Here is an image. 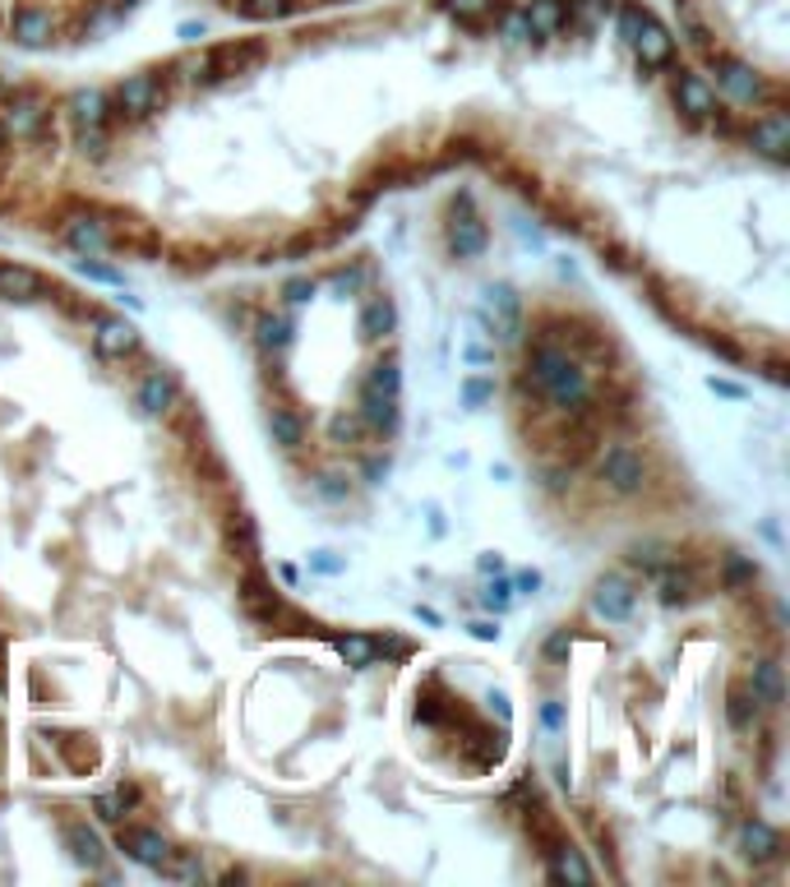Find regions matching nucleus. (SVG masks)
<instances>
[{"label": "nucleus", "instance_id": "obj_50", "mask_svg": "<svg viewBox=\"0 0 790 887\" xmlns=\"http://www.w3.org/2000/svg\"><path fill=\"white\" fill-rule=\"evenodd\" d=\"M708 347L716 351V357H726V361H735V366L744 361V351H739L735 343H726V338H708Z\"/></svg>", "mask_w": 790, "mask_h": 887}, {"label": "nucleus", "instance_id": "obj_47", "mask_svg": "<svg viewBox=\"0 0 790 887\" xmlns=\"http://www.w3.org/2000/svg\"><path fill=\"white\" fill-rule=\"evenodd\" d=\"M310 569H314V573H329V579H333V573L347 569V560H337L333 550H314V554H310Z\"/></svg>", "mask_w": 790, "mask_h": 887}, {"label": "nucleus", "instance_id": "obj_13", "mask_svg": "<svg viewBox=\"0 0 790 887\" xmlns=\"http://www.w3.org/2000/svg\"><path fill=\"white\" fill-rule=\"evenodd\" d=\"M241 606L251 610V615L259 619V625H274V619H282V615H287L282 596H278L274 587H268V579H264L259 569L245 573V583H241Z\"/></svg>", "mask_w": 790, "mask_h": 887}, {"label": "nucleus", "instance_id": "obj_55", "mask_svg": "<svg viewBox=\"0 0 790 887\" xmlns=\"http://www.w3.org/2000/svg\"><path fill=\"white\" fill-rule=\"evenodd\" d=\"M708 389H712V393H721V397H744V389H739V384H731V380H716V374L708 380Z\"/></svg>", "mask_w": 790, "mask_h": 887}, {"label": "nucleus", "instance_id": "obj_7", "mask_svg": "<svg viewBox=\"0 0 790 887\" xmlns=\"http://www.w3.org/2000/svg\"><path fill=\"white\" fill-rule=\"evenodd\" d=\"M601 476H605V485H611L615 495H638L647 485V462L634 449L615 444V449L601 453Z\"/></svg>", "mask_w": 790, "mask_h": 887}, {"label": "nucleus", "instance_id": "obj_26", "mask_svg": "<svg viewBox=\"0 0 790 887\" xmlns=\"http://www.w3.org/2000/svg\"><path fill=\"white\" fill-rule=\"evenodd\" d=\"M486 301H490L494 315H500L494 333H500V338H518V315H523V305H518V292H513V287H490Z\"/></svg>", "mask_w": 790, "mask_h": 887}, {"label": "nucleus", "instance_id": "obj_1", "mask_svg": "<svg viewBox=\"0 0 790 887\" xmlns=\"http://www.w3.org/2000/svg\"><path fill=\"white\" fill-rule=\"evenodd\" d=\"M518 389H532L541 397H550L559 412H578L587 403V374H582V366L569 357V351H559L550 338L532 347L527 374L518 380Z\"/></svg>", "mask_w": 790, "mask_h": 887}, {"label": "nucleus", "instance_id": "obj_33", "mask_svg": "<svg viewBox=\"0 0 790 887\" xmlns=\"http://www.w3.org/2000/svg\"><path fill=\"white\" fill-rule=\"evenodd\" d=\"M754 579H758V564L749 560V554H726V560H721V587L726 592L749 587Z\"/></svg>", "mask_w": 790, "mask_h": 887}, {"label": "nucleus", "instance_id": "obj_21", "mask_svg": "<svg viewBox=\"0 0 790 887\" xmlns=\"http://www.w3.org/2000/svg\"><path fill=\"white\" fill-rule=\"evenodd\" d=\"M393 324H398L393 301H389V296H370L366 310H360V324H356V328H360V343H379V338H389Z\"/></svg>", "mask_w": 790, "mask_h": 887}, {"label": "nucleus", "instance_id": "obj_37", "mask_svg": "<svg viewBox=\"0 0 790 887\" xmlns=\"http://www.w3.org/2000/svg\"><path fill=\"white\" fill-rule=\"evenodd\" d=\"M157 874H167V878H199L204 869H199V860H194V855H186V851H171V855H167V864H163V869H157Z\"/></svg>", "mask_w": 790, "mask_h": 887}, {"label": "nucleus", "instance_id": "obj_22", "mask_svg": "<svg viewBox=\"0 0 790 887\" xmlns=\"http://www.w3.org/2000/svg\"><path fill=\"white\" fill-rule=\"evenodd\" d=\"M65 240H70V250H79V255H102L107 246H111V236H107V227L98 217H70L65 222Z\"/></svg>", "mask_w": 790, "mask_h": 887}, {"label": "nucleus", "instance_id": "obj_11", "mask_svg": "<svg viewBox=\"0 0 790 887\" xmlns=\"http://www.w3.org/2000/svg\"><path fill=\"white\" fill-rule=\"evenodd\" d=\"M675 106H680L685 116H693V121H708V116H716V88L703 75L680 70L675 75Z\"/></svg>", "mask_w": 790, "mask_h": 887}, {"label": "nucleus", "instance_id": "obj_27", "mask_svg": "<svg viewBox=\"0 0 790 887\" xmlns=\"http://www.w3.org/2000/svg\"><path fill=\"white\" fill-rule=\"evenodd\" d=\"M268 435H274V444H282L287 453H297L301 444H305V426H301V416L291 412V407H274V412H268Z\"/></svg>", "mask_w": 790, "mask_h": 887}, {"label": "nucleus", "instance_id": "obj_53", "mask_svg": "<svg viewBox=\"0 0 790 887\" xmlns=\"http://www.w3.org/2000/svg\"><path fill=\"white\" fill-rule=\"evenodd\" d=\"M513 587H518V592H527V596H532V592H536V587H541V573H536V569H523V573H518V579H513Z\"/></svg>", "mask_w": 790, "mask_h": 887}, {"label": "nucleus", "instance_id": "obj_39", "mask_svg": "<svg viewBox=\"0 0 790 887\" xmlns=\"http://www.w3.org/2000/svg\"><path fill=\"white\" fill-rule=\"evenodd\" d=\"M79 273H84L88 282H107V287H125V278H121L116 269H107V263H93V255H84V259H79Z\"/></svg>", "mask_w": 790, "mask_h": 887}, {"label": "nucleus", "instance_id": "obj_58", "mask_svg": "<svg viewBox=\"0 0 790 887\" xmlns=\"http://www.w3.org/2000/svg\"><path fill=\"white\" fill-rule=\"evenodd\" d=\"M0 665H5V638H0Z\"/></svg>", "mask_w": 790, "mask_h": 887}, {"label": "nucleus", "instance_id": "obj_12", "mask_svg": "<svg viewBox=\"0 0 790 887\" xmlns=\"http://www.w3.org/2000/svg\"><path fill=\"white\" fill-rule=\"evenodd\" d=\"M116 841L134 864H144V869H163L167 855H171V841L163 832H148V828H121Z\"/></svg>", "mask_w": 790, "mask_h": 887}, {"label": "nucleus", "instance_id": "obj_25", "mask_svg": "<svg viewBox=\"0 0 790 887\" xmlns=\"http://www.w3.org/2000/svg\"><path fill=\"white\" fill-rule=\"evenodd\" d=\"M689 592H693V573H689V569H675V564L657 569V602H661V606H670V610L685 606Z\"/></svg>", "mask_w": 790, "mask_h": 887}, {"label": "nucleus", "instance_id": "obj_59", "mask_svg": "<svg viewBox=\"0 0 790 887\" xmlns=\"http://www.w3.org/2000/svg\"><path fill=\"white\" fill-rule=\"evenodd\" d=\"M5 139H10V135H5V125H0V148H5Z\"/></svg>", "mask_w": 790, "mask_h": 887}, {"label": "nucleus", "instance_id": "obj_29", "mask_svg": "<svg viewBox=\"0 0 790 887\" xmlns=\"http://www.w3.org/2000/svg\"><path fill=\"white\" fill-rule=\"evenodd\" d=\"M333 652L343 656L352 671H366V665H375V656H379L370 633H337V638H333Z\"/></svg>", "mask_w": 790, "mask_h": 887}, {"label": "nucleus", "instance_id": "obj_45", "mask_svg": "<svg viewBox=\"0 0 790 887\" xmlns=\"http://www.w3.org/2000/svg\"><path fill=\"white\" fill-rule=\"evenodd\" d=\"M494 397V380H463V403L467 407H481Z\"/></svg>", "mask_w": 790, "mask_h": 887}, {"label": "nucleus", "instance_id": "obj_3", "mask_svg": "<svg viewBox=\"0 0 790 887\" xmlns=\"http://www.w3.org/2000/svg\"><path fill=\"white\" fill-rule=\"evenodd\" d=\"M29 5L52 10L65 33H93L98 24H111V19L134 10V0H29Z\"/></svg>", "mask_w": 790, "mask_h": 887}, {"label": "nucleus", "instance_id": "obj_41", "mask_svg": "<svg viewBox=\"0 0 790 887\" xmlns=\"http://www.w3.org/2000/svg\"><path fill=\"white\" fill-rule=\"evenodd\" d=\"M93 809H98L102 823H121V818H125V800H121L116 790H102L98 800H93Z\"/></svg>", "mask_w": 790, "mask_h": 887}, {"label": "nucleus", "instance_id": "obj_14", "mask_svg": "<svg viewBox=\"0 0 790 887\" xmlns=\"http://www.w3.org/2000/svg\"><path fill=\"white\" fill-rule=\"evenodd\" d=\"M93 347H98V357H107V361H125V357L140 351V328L125 324V319H98Z\"/></svg>", "mask_w": 790, "mask_h": 887}, {"label": "nucleus", "instance_id": "obj_5", "mask_svg": "<svg viewBox=\"0 0 790 887\" xmlns=\"http://www.w3.org/2000/svg\"><path fill=\"white\" fill-rule=\"evenodd\" d=\"M167 98H171L167 79H157V75H130V79H121L116 93H111V106L125 111V116H153V111L167 106Z\"/></svg>", "mask_w": 790, "mask_h": 887}, {"label": "nucleus", "instance_id": "obj_24", "mask_svg": "<svg viewBox=\"0 0 790 887\" xmlns=\"http://www.w3.org/2000/svg\"><path fill=\"white\" fill-rule=\"evenodd\" d=\"M65 846H70V855L79 864H88V869H102V841L88 823H65Z\"/></svg>", "mask_w": 790, "mask_h": 887}, {"label": "nucleus", "instance_id": "obj_4", "mask_svg": "<svg viewBox=\"0 0 790 887\" xmlns=\"http://www.w3.org/2000/svg\"><path fill=\"white\" fill-rule=\"evenodd\" d=\"M5 33H10V42H19V47L42 52V47H52V42H56L65 29H60V19H56L52 10H42V5H19V10L5 14Z\"/></svg>", "mask_w": 790, "mask_h": 887}, {"label": "nucleus", "instance_id": "obj_32", "mask_svg": "<svg viewBox=\"0 0 790 887\" xmlns=\"http://www.w3.org/2000/svg\"><path fill=\"white\" fill-rule=\"evenodd\" d=\"M726 721H731L735 730H754V721H758V698L749 694V684H735V689L726 694Z\"/></svg>", "mask_w": 790, "mask_h": 887}, {"label": "nucleus", "instance_id": "obj_40", "mask_svg": "<svg viewBox=\"0 0 790 887\" xmlns=\"http://www.w3.org/2000/svg\"><path fill=\"white\" fill-rule=\"evenodd\" d=\"M360 430H366V420H360V416H333V426H329L333 444H356Z\"/></svg>", "mask_w": 790, "mask_h": 887}, {"label": "nucleus", "instance_id": "obj_56", "mask_svg": "<svg viewBox=\"0 0 790 887\" xmlns=\"http://www.w3.org/2000/svg\"><path fill=\"white\" fill-rule=\"evenodd\" d=\"M477 569H481V573H504V560H500V554H481Z\"/></svg>", "mask_w": 790, "mask_h": 887}, {"label": "nucleus", "instance_id": "obj_31", "mask_svg": "<svg viewBox=\"0 0 790 887\" xmlns=\"http://www.w3.org/2000/svg\"><path fill=\"white\" fill-rule=\"evenodd\" d=\"M546 860H550V878H574V883H592V869H587V860L574 851V846H550L546 851Z\"/></svg>", "mask_w": 790, "mask_h": 887}, {"label": "nucleus", "instance_id": "obj_16", "mask_svg": "<svg viewBox=\"0 0 790 887\" xmlns=\"http://www.w3.org/2000/svg\"><path fill=\"white\" fill-rule=\"evenodd\" d=\"M47 296V278L29 263H0V301H42Z\"/></svg>", "mask_w": 790, "mask_h": 887}, {"label": "nucleus", "instance_id": "obj_9", "mask_svg": "<svg viewBox=\"0 0 790 887\" xmlns=\"http://www.w3.org/2000/svg\"><path fill=\"white\" fill-rule=\"evenodd\" d=\"M634 60H638V70L643 75H657V70H666V65L675 60V33L661 24L657 14L643 24V33L634 37Z\"/></svg>", "mask_w": 790, "mask_h": 887}, {"label": "nucleus", "instance_id": "obj_57", "mask_svg": "<svg viewBox=\"0 0 790 887\" xmlns=\"http://www.w3.org/2000/svg\"><path fill=\"white\" fill-rule=\"evenodd\" d=\"M767 380H772V384H786V366L772 361V366H767Z\"/></svg>", "mask_w": 790, "mask_h": 887}, {"label": "nucleus", "instance_id": "obj_28", "mask_svg": "<svg viewBox=\"0 0 790 887\" xmlns=\"http://www.w3.org/2000/svg\"><path fill=\"white\" fill-rule=\"evenodd\" d=\"M291 333H297V324H291L287 315H259L255 319V347L274 357V351H282L291 343Z\"/></svg>", "mask_w": 790, "mask_h": 887}, {"label": "nucleus", "instance_id": "obj_6", "mask_svg": "<svg viewBox=\"0 0 790 887\" xmlns=\"http://www.w3.org/2000/svg\"><path fill=\"white\" fill-rule=\"evenodd\" d=\"M5 116H0V125H5V135L14 139H37L42 125H47V102H42V93H33V88H14L10 102L0 106Z\"/></svg>", "mask_w": 790, "mask_h": 887}, {"label": "nucleus", "instance_id": "obj_44", "mask_svg": "<svg viewBox=\"0 0 790 887\" xmlns=\"http://www.w3.org/2000/svg\"><path fill=\"white\" fill-rule=\"evenodd\" d=\"M481 602L500 615V610H509V602H513V583H504V579H494L486 592H481Z\"/></svg>", "mask_w": 790, "mask_h": 887}, {"label": "nucleus", "instance_id": "obj_46", "mask_svg": "<svg viewBox=\"0 0 790 887\" xmlns=\"http://www.w3.org/2000/svg\"><path fill=\"white\" fill-rule=\"evenodd\" d=\"M541 652H546L550 661H569V652H574V633H569V629H555V633L546 638V648H541Z\"/></svg>", "mask_w": 790, "mask_h": 887}, {"label": "nucleus", "instance_id": "obj_36", "mask_svg": "<svg viewBox=\"0 0 790 887\" xmlns=\"http://www.w3.org/2000/svg\"><path fill=\"white\" fill-rule=\"evenodd\" d=\"M366 278H370L366 263H352V269H337V273L329 278V287H333V292H343V296H356L360 287H366Z\"/></svg>", "mask_w": 790, "mask_h": 887}, {"label": "nucleus", "instance_id": "obj_38", "mask_svg": "<svg viewBox=\"0 0 790 887\" xmlns=\"http://www.w3.org/2000/svg\"><path fill=\"white\" fill-rule=\"evenodd\" d=\"M79 153H84V158H102V153H107V130L102 125H79Z\"/></svg>", "mask_w": 790, "mask_h": 887}, {"label": "nucleus", "instance_id": "obj_18", "mask_svg": "<svg viewBox=\"0 0 790 887\" xmlns=\"http://www.w3.org/2000/svg\"><path fill=\"white\" fill-rule=\"evenodd\" d=\"M360 420H366L370 430H379V435H393L398 430V397H389V393H379V389H360V412H356Z\"/></svg>", "mask_w": 790, "mask_h": 887}, {"label": "nucleus", "instance_id": "obj_10", "mask_svg": "<svg viewBox=\"0 0 790 887\" xmlns=\"http://www.w3.org/2000/svg\"><path fill=\"white\" fill-rule=\"evenodd\" d=\"M749 148L763 153L767 162H786L790 158V121H786L781 106H772L763 121L749 125Z\"/></svg>", "mask_w": 790, "mask_h": 887}, {"label": "nucleus", "instance_id": "obj_30", "mask_svg": "<svg viewBox=\"0 0 790 887\" xmlns=\"http://www.w3.org/2000/svg\"><path fill=\"white\" fill-rule=\"evenodd\" d=\"M227 546L241 554L245 564H255V560H259V527H255L251 514H236V518L227 523Z\"/></svg>", "mask_w": 790, "mask_h": 887}, {"label": "nucleus", "instance_id": "obj_23", "mask_svg": "<svg viewBox=\"0 0 790 887\" xmlns=\"http://www.w3.org/2000/svg\"><path fill=\"white\" fill-rule=\"evenodd\" d=\"M75 116V125H107V111H111V98L102 93V88H79V93L70 98V106H65Z\"/></svg>", "mask_w": 790, "mask_h": 887}, {"label": "nucleus", "instance_id": "obj_48", "mask_svg": "<svg viewBox=\"0 0 790 887\" xmlns=\"http://www.w3.org/2000/svg\"><path fill=\"white\" fill-rule=\"evenodd\" d=\"M601 259L611 263V269H620V273L634 269V259H628V250H620V246H601Z\"/></svg>", "mask_w": 790, "mask_h": 887}, {"label": "nucleus", "instance_id": "obj_15", "mask_svg": "<svg viewBox=\"0 0 790 887\" xmlns=\"http://www.w3.org/2000/svg\"><path fill=\"white\" fill-rule=\"evenodd\" d=\"M486 246H490L486 222L467 209H463V217L454 213V222H448V250H454V259H477Z\"/></svg>", "mask_w": 790, "mask_h": 887}, {"label": "nucleus", "instance_id": "obj_52", "mask_svg": "<svg viewBox=\"0 0 790 887\" xmlns=\"http://www.w3.org/2000/svg\"><path fill=\"white\" fill-rule=\"evenodd\" d=\"M546 491H550V495L569 491V472H564V468H550V472H546Z\"/></svg>", "mask_w": 790, "mask_h": 887}, {"label": "nucleus", "instance_id": "obj_43", "mask_svg": "<svg viewBox=\"0 0 790 887\" xmlns=\"http://www.w3.org/2000/svg\"><path fill=\"white\" fill-rule=\"evenodd\" d=\"M314 491H320V499H329V504H343L347 499V481L324 472V476H314Z\"/></svg>", "mask_w": 790, "mask_h": 887}, {"label": "nucleus", "instance_id": "obj_2", "mask_svg": "<svg viewBox=\"0 0 790 887\" xmlns=\"http://www.w3.org/2000/svg\"><path fill=\"white\" fill-rule=\"evenodd\" d=\"M708 60H712L716 83L726 88V93H731L735 102H772V106H781V102H777V88L767 83V79H763L744 56H735V52H726V47H716V52H708Z\"/></svg>", "mask_w": 790, "mask_h": 887}, {"label": "nucleus", "instance_id": "obj_54", "mask_svg": "<svg viewBox=\"0 0 790 887\" xmlns=\"http://www.w3.org/2000/svg\"><path fill=\"white\" fill-rule=\"evenodd\" d=\"M366 476H370V485H379L383 476H389V458H370L366 462Z\"/></svg>", "mask_w": 790, "mask_h": 887}, {"label": "nucleus", "instance_id": "obj_42", "mask_svg": "<svg viewBox=\"0 0 790 887\" xmlns=\"http://www.w3.org/2000/svg\"><path fill=\"white\" fill-rule=\"evenodd\" d=\"M314 292H320V282H314V278H291V282L282 287V301H287V305H305Z\"/></svg>", "mask_w": 790, "mask_h": 887}, {"label": "nucleus", "instance_id": "obj_51", "mask_svg": "<svg viewBox=\"0 0 790 887\" xmlns=\"http://www.w3.org/2000/svg\"><path fill=\"white\" fill-rule=\"evenodd\" d=\"M471 638H481V642H500V625H494V619H477V625H471Z\"/></svg>", "mask_w": 790, "mask_h": 887}, {"label": "nucleus", "instance_id": "obj_8", "mask_svg": "<svg viewBox=\"0 0 790 887\" xmlns=\"http://www.w3.org/2000/svg\"><path fill=\"white\" fill-rule=\"evenodd\" d=\"M638 606V592L628 579H620V573H605V579L592 587V610L605 619V625H624L628 615H634Z\"/></svg>", "mask_w": 790, "mask_h": 887}, {"label": "nucleus", "instance_id": "obj_19", "mask_svg": "<svg viewBox=\"0 0 790 887\" xmlns=\"http://www.w3.org/2000/svg\"><path fill=\"white\" fill-rule=\"evenodd\" d=\"M739 846L754 864H767V860L781 855V832L772 823H763V818H749V823L739 828Z\"/></svg>", "mask_w": 790, "mask_h": 887}, {"label": "nucleus", "instance_id": "obj_20", "mask_svg": "<svg viewBox=\"0 0 790 887\" xmlns=\"http://www.w3.org/2000/svg\"><path fill=\"white\" fill-rule=\"evenodd\" d=\"M176 407V380L167 370H153V374H144V384H140V412L144 416H167Z\"/></svg>", "mask_w": 790, "mask_h": 887}, {"label": "nucleus", "instance_id": "obj_34", "mask_svg": "<svg viewBox=\"0 0 790 887\" xmlns=\"http://www.w3.org/2000/svg\"><path fill=\"white\" fill-rule=\"evenodd\" d=\"M628 564H634V569H647V573H657V569L675 564V550L661 546V541H647V546H634V550H628Z\"/></svg>", "mask_w": 790, "mask_h": 887}, {"label": "nucleus", "instance_id": "obj_49", "mask_svg": "<svg viewBox=\"0 0 790 887\" xmlns=\"http://www.w3.org/2000/svg\"><path fill=\"white\" fill-rule=\"evenodd\" d=\"M541 726L559 730V726H564V703H541Z\"/></svg>", "mask_w": 790, "mask_h": 887}, {"label": "nucleus", "instance_id": "obj_17", "mask_svg": "<svg viewBox=\"0 0 790 887\" xmlns=\"http://www.w3.org/2000/svg\"><path fill=\"white\" fill-rule=\"evenodd\" d=\"M749 694L758 698V707H781V698H786V675H781V665H777L772 656H763V661L749 665Z\"/></svg>", "mask_w": 790, "mask_h": 887}, {"label": "nucleus", "instance_id": "obj_35", "mask_svg": "<svg viewBox=\"0 0 790 887\" xmlns=\"http://www.w3.org/2000/svg\"><path fill=\"white\" fill-rule=\"evenodd\" d=\"M370 389H379V393H389V397H398L402 393V374H398V357H383V361H375V370H370V380H366Z\"/></svg>", "mask_w": 790, "mask_h": 887}]
</instances>
